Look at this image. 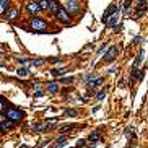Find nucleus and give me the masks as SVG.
<instances>
[{
	"mask_svg": "<svg viewBox=\"0 0 148 148\" xmlns=\"http://www.w3.org/2000/svg\"><path fill=\"white\" fill-rule=\"evenodd\" d=\"M68 93H72V88H64L62 90V94H68Z\"/></svg>",
	"mask_w": 148,
	"mask_h": 148,
	"instance_id": "nucleus-35",
	"label": "nucleus"
},
{
	"mask_svg": "<svg viewBox=\"0 0 148 148\" xmlns=\"http://www.w3.org/2000/svg\"><path fill=\"white\" fill-rule=\"evenodd\" d=\"M5 117L13 121L15 124H20L21 121L25 119V113L15 106H8V107H5Z\"/></svg>",
	"mask_w": 148,
	"mask_h": 148,
	"instance_id": "nucleus-2",
	"label": "nucleus"
},
{
	"mask_svg": "<svg viewBox=\"0 0 148 148\" xmlns=\"http://www.w3.org/2000/svg\"><path fill=\"white\" fill-rule=\"evenodd\" d=\"M28 26L33 33H47V29H49L47 21L44 18H39V16H33Z\"/></svg>",
	"mask_w": 148,
	"mask_h": 148,
	"instance_id": "nucleus-1",
	"label": "nucleus"
},
{
	"mask_svg": "<svg viewBox=\"0 0 148 148\" xmlns=\"http://www.w3.org/2000/svg\"><path fill=\"white\" fill-rule=\"evenodd\" d=\"M16 73H18V77H28V75H29V70H28L26 67H20V68L16 70Z\"/></svg>",
	"mask_w": 148,
	"mask_h": 148,
	"instance_id": "nucleus-23",
	"label": "nucleus"
},
{
	"mask_svg": "<svg viewBox=\"0 0 148 148\" xmlns=\"http://www.w3.org/2000/svg\"><path fill=\"white\" fill-rule=\"evenodd\" d=\"M119 31H122V23H119L117 28H116V33H119Z\"/></svg>",
	"mask_w": 148,
	"mask_h": 148,
	"instance_id": "nucleus-36",
	"label": "nucleus"
},
{
	"mask_svg": "<svg viewBox=\"0 0 148 148\" xmlns=\"http://www.w3.org/2000/svg\"><path fill=\"white\" fill-rule=\"evenodd\" d=\"M73 80H75V77H64V78H60V83L70 85V83H73Z\"/></svg>",
	"mask_w": 148,
	"mask_h": 148,
	"instance_id": "nucleus-27",
	"label": "nucleus"
},
{
	"mask_svg": "<svg viewBox=\"0 0 148 148\" xmlns=\"http://www.w3.org/2000/svg\"><path fill=\"white\" fill-rule=\"evenodd\" d=\"M83 147H86V140L80 138V140L77 142V145H75V148H83Z\"/></svg>",
	"mask_w": 148,
	"mask_h": 148,
	"instance_id": "nucleus-30",
	"label": "nucleus"
},
{
	"mask_svg": "<svg viewBox=\"0 0 148 148\" xmlns=\"http://www.w3.org/2000/svg\"><path fill=\"white\" fill-rule=\"evenodd\" d=\"M8 7H10V0H0V15H3Z\"/></svg>",
	"mask_w": 148,
	"mask_h": 148,
	"instance_id": "nucleus-19",
	"label": "nucleus"
},
{
	"mask_svg": "<svg viewBox=\"0 0 148 148\" xmlns=\"http://www.w3.org/2000/svg\"><path fill=\"white\" fill-rule=\"evenodd\" d=\"M119 56V47L117 46H111L107 51H104V56H102L101 62L102 64H111V62H114L116 59H117Z\"/></svg>",
	"mask_w": 148,
	"mask_h": 148,
	"instance_id": "nucleus-4",
	"label": "nucleus"
},
{
	"mask_svg": "<svg viewBox=\"0 0 148 148\" xmlns=\"http://www.w3.org/2000/svg\"><path fill=\"white\" fill-rule=\"evenodd\" d=\"M94 94H96V93H94V90H91V88H90V90H88V91L85 93V96H83V101H86V99H90V98H93V96H94Z\"/></svg>",
	"mask_w": 148,
	"mask_h": 148,
	"instance_id": "nucleus-28",
	"label": "nucleus"
},
{
	"mask_svg": "<svg viewBox=\"0 0 148 148\" xmlns=\"http://www.w3.org/2000/svg\"><path fill=\"white\" fill-rule=\"evenodd\" d=\"M25 10H26V13H28L29 16H36L39 11H41V8H39L38 0H29V2H26Z\"/></svg>",
	"mask_w": 148,
	"mask_h": 148,
	"instance_id": "nucleus-7",
	"label": "nucleus"
},
{
	"mask_svg": "<svg viewBox=\"0 0 148 148\" xmlns=\"http://www.w3.org/2000/svg\"><path fill=\"white\" fill-rule=\"evenodd\" d=\"M57 122H59V119L57 117L46 119V121H42V122L34 124V125H33V130H34V132H51Z\"/></svg>",
	"mask_w": 148,
	"mask_h": 148,
	"instance_id": "nucleus-3",
	"label": "nucleus"
},
{
	"mask_svg": "<svg viewBox=\"0 0 148 148\" xmlns=\"http://www.w3.org/2000/svg\"><path fill=\"white\" fill-rule=\"evenodd\" d=\"M102 83H104V77H98V78H93L91 82H88L86 86L91 88V90H94L96 86H99V85H102Z\"/></svg>",
	"mask_w": 148,
	"mask_h": 148,
	"instance_id": "nucleus-13",
	"label": "nucleus"
},
{
	"mask_svg": "<svg viewBox=\"0 0 148 148\" xmlns=\"http://www.w3.org/2000/svg\"><path fill=\"white\" fill-rule=\"evenodd\" d=\"M125 135H127L130 140H133V138H135V129H133V127H127V129H125Z\"/></svg>",
	"mask_w": 148,
	"mask_h": 148,
	"instance_id": "nucleus-24",
	"label": "nucleus"
},
{
	"mask_svg": "<svg viewBox=\"0 0 148 148\" xmlns=\"http://www.w3.org/2000/svg\"><path fill=\"white\" fill-rule=\"evenodd\" d=\"M0 125H2L3 132H5V130H11V129H15V125H16V124L13 122V121H10V119H5V121H3V122L0 124Z\"/></svg>",
	"mask_w": 148,
	"mask_h": 148,
	"instance_id": "nucleus-15",
	"label": "nucleus"
},
{
	"mask_svg": "<svg viewBox=\"0 0 148 148\" xmlns=\"http://www.w3.org/2000/svg\"><path fill=\"white\" fill-rule=\"evenodd\" d=\"M7 107V101L3 99V98H0V113H3Z\"/></svg>",
	"mask_w": 148,
	"mask_h": 148,
	"instance_id": "nucleus-31",
	"label": "nucleus"
},
{
	"mask_svg": "<svg viewBox=\"0 0 148 148\" xmlns=\"http://www.w3.org/2000/svg\"><path fill=\"white\" fill-rule=\"evenodd\" d=\"M106 47H107V42H104V44H101V47L96 51V54H102V51H106Z\"/></svg>",
	"mask_w": 148,
	"mask_h": 148,
	"instance_id": "nucleus-32",
	"label": "nucleus"
},
{
	"mask_svg": "<svg viewBox=\"0 0 148 148\" xmlns=\"http://www.w3.org/2000/svg\"><path fill=\"white\" fill-rule=\"evenodd\" d=\"M64 8H65L72 16H77V15L82 13V7H80V2H78V0H67Z\"/></svg>",
	"mask_w": 148,
	"mask_h": 148,
	"instance_id": "nucleus-6",
	"label": "nucleus"
},
{
	"mask_svg": "<svg viewBox=\"0 0 148 148\" xmlns=\"http://www.w3.org/2000/svg\"><path fill=\"white\" fill-rule=\"evenodd\" d=\"M33 96H34V98L44 96V90H42L41 85H34V93H33Z\"/></svg>",
	"mask_w": 148,
	"mask_h": 148,
	"instance_id": "nucleus-17",
	"label": "nucleus"
},
{
	"mask_svg": "<svg viewBox=\"0 0 148 148\" xmlns=\"http://www.w3.org/2000/svg\"><path fill=\"white\" fill-rule=\"evenodd\" d=\"M38 3H39V8H41V11L49 10V0H38Z\"/></svg>",
	"mask_w": 148,
	"mask_h": 148,
	"instance_id": "nucleus-21",
	"label": "nucleus"
},
{
	"mask_svg": "<svg viewBox=\"0 0 148 148\" xmlns=\"http://www.w3.org/2000/svg\"><path fill=\"white\" fill-rule=\"evenodd\" d=\"M106 23H107V26H116V25H117V13L111 16V18H109Z\"/></svg>",
	"mask_w": 148,
	"mask_h": 148,
	"instance_id": "nucleus-25",
	"label": "nucleus"
},
{
	"mask_svg": "<svg viewBox=\"0 0 148 148\" xmlns=\"http://www.w3.org/2000/svg\"><path fill=\"white\" fill-rule=\"evenodd\" d=\"M116 13H119V7L116 5V3H113V5H109L106 8V11H104V15H102V23H106L107 20H109V18H111V16L113 15H116Z\"/></svg>",
	"mask_w": 148,
	"mask_h": 148,
	"instance_id": "nucleus-9",
	"label": "nucleus"
},
{
	"mask_svg": "<svg viewBox=\"0 0 148 148\" xmlns=\"http://www.w3.org/2000/svg\"><path fill=\"white\" fill-rule=\"evenodd\" d=\"M7 21H16L18 20V16H20V8L18 7H8L7 11L3 13Z\"/></svg>",
	"mask_w": 148,
	"mask_h": 148,
	"instance_id": "nucleus-8",
	"label": "nucleus"
},
{
	"mask_svg": "<svg viewBox=\"0 0 148 148\" xmlns=\"http://www.w3.org/2000/svg\"><path fill=\"white\" fill-rule=\"evenodd\" d=\"M147 11H148V2H147V3H145V2H143V3H138V8H137V11H135L133 18L137 20V18H140V16L145 15Z\"/></svg>",
	"mask_w": 148,
	"mask_h": 148,
	"instance_id": "nucleus-11",
	"label": "nucleus"
},
{
	"mask_svg": "<svg viewBox=\"0 0 148 148\" xmlns=\"http://www.w3.org/2000/svg\"><path fill=\"white\" fill-rule=\"evenodd\" d=\"M94 96H96L98 101H102V99L106 98V88H104V90H99V93H96Z\"/></svg>",
	"mask_w": 148,
	"mask_h": 148,
	"instance_id": "nucleus-26",
	"label": "nucleus"
},
{
	"mask_svg": "<svg viewBox=\"0 0 148 148\" xmlns=\"http://www.w3.org/2000/svg\"><path fill=\"white\" fill-rule=\"evenodd\" d=\"M54 16L57 18V21H60L62 25H67V26L72 25V15L64 8V7H60V8L54 13Z\"/></svg>",
	"mask_w": 148,
	"mask_h": 148,
	"instance_id": "nucleus-5",
	"label": "nucleus"
},
{
	"mask_svg": "<svg viewBox=\"0 0 148 148\" xmlns=\"http://www.w3.org/2000/svg\"><path fill=\"white\" fill-rule=\"evenodd\" d=\"M142 78H143V70H138V68L132 67V72H130V82L135 83V82H138V80H142Z\"/></svg>",
	"mask_w": 148,
	"mask_h": 148,
	"instance_id": "nucleus-10",
	"label": "nucleus"
},
{
	"mask_svg": "<svg viewBox=\"0 0 148 148\" xmlns=\"http://www.w3.org/2000/svg\"><path fill=\"white\" fill-rule=\"evenodd\" d=\"M137 3H143V2H147V0H135Z\"/></svg>",
	"mask_w": 148,
	"mask_h": 148,
	"instance_id": "nucleus-38",
	"label": "nucleus"
},
{
	"mask_svg": "<svg viewBox=\"0 0 148 148\" xmlns=\"http://www.w3.org/2000/svg\"><path fill=\"white\" fill-rule=\"evenodd\" d=\"M88 142H91V143L101 142V130H93V132L88 135Z\"/></svg>",
	"mask_w": 148,
	"mask_h": 148,
	"instance_id": "nucleus-12",
	"label": "nucleus"
},
{
	"mask_svg": "<svg viewBox=\"0 0 148 148\" xmlns=\"http://www.w3.org/2000/svg\"><path fill=\"white\" fill-rule=\"evenodd\" d=\"M0 67H5V64H3V62H0Z\"/></svg>",
	"mask_w": 148,
	"mask_h": 148,
	"instance_id": "nucleus-40",
	"label": "nucleus"
},
{
	"mask_svg": "<svg viewBox=\"0 0 148 148\" xmlns=\"http://www.w3.org/2000/svg\"><path fill=\"white\" fill-rule=\"evenodd\" d=\"M20 148H28V147H26V145H21V147Z\"/></svg>",
	"mask_w": 148,
	"mask_h": 148,
	"instance_id": "nucleus-41",
	"label": "nucleus"
},
{
	"mask_svg": "<svg viewBox=\"0 0 148 148\" xmlns=\"http://www.w3.org/2000/svg\"><path fill=\"white\" fill-rule=\"evenodd\" d=\"M49 62H51V64H59V62H62V59H59V57H54V59H49Z\"/></svg>",
	"mask_w": 148,
	"mask_h": 148,
	"instance_id": "nucleus-34",
	"label": "nucleus"
},
{
	"mask_svg": "<svg viewBox=\"0 0 148 148\" xmlns=\"http://www.w3.org/2000/svg\"><path fill=\"white\" fill-rule=\"evenodd\" d=\"M5 114H2V113H0V124H2V122H3V121H5Z\"/></svg>",
	"mask_w": 148,
	"mask_h": 148,
	"instance_id": "nucleus-37",
	"label": "nucleus"
},
{
	"mask_svg": "<svg viewBox=\"0 0 148 148\" xmlns=\"http://www.w3.org/2000/svg\"><path fill=\"white\" fill-rule=\"evenodd\" d=\"M130 3H132V0H125V2H124V8H122V11H124V13H129Z\"/></svg>",
	"mask_w": 148,
	"mask_h": 148,
	"instance_id": "nucleus-29",
	"label": "nucleus"
},
{
	"mask_svg": "<svg viewBox=\"0 0 148 148\" xmlns=\"http://www.w3.org/2000/svg\"><path fill=\"white\" fill-rule=\"evenodd\" d=\"M142 60H143V51L140 49V51H138V54H137V57H135L133 67H135V68H138V67H140V64H142Z\"/></svg>",
	"mask_w": 148,
	"mask_h": 148,
	"instance_id": "nucleus-20",
	"label": "nucleus"
},
{
	"mask_svg": "<svg viewBox=\"0 0 148 148\" xmlns=\"http://www.w3.org/2000/svg\"><path fill=\"white\" fill-rule=\"evenodd\" d=\"M72 129H77V124H64V125H60L57 130L60 133H68V132H72Z\"/></svg>",
	"mask_w": 148,
	"mask_h": 148,
	"instance_id": "nucleus-14",
	"label": "nucleus"
},
{
	"mask_svg": "<svg viewBox=\"0 0 148 148\" xmlns=\"http://www.w3.org/2000/svg\"><path fill=\"white\" fill-rule=\"evenodd\" d=\"M64 117H78L77 109H65L64 111Z\"/></svg>",
	"mask_w": 148,
	"mask_h": 148,
	"instance_id": "nucleus-18",
	"label": "nucleus"
},
{
	"mask_svg": "<svg viewBox=\"0 0 148 148\" xmlns=\"http://www.w3.org/2000/svg\"><path fill=\"white\" fill-rule=\"evenodd\" d=\"M2 132H3V129H2V125H0V135H2Z\"/></svg>",
	"mask_w": 148,
	"mask_h": 148,
	"instance_id": "nucleus-39",
	"label": "nucleus"
},
{
	"mask_svg": "<svg viewBox=\"0 0 148 148\" xmlns=\"http://www.w3.org/2000/svg\"><path fill=\"white\" fill-rule=\"evenodd\" d=\"M142 36H135V38H133V41H132V44H140V42H142Z\"/></svg>",
	"mask_w": 148,
	"mask_h": 148,
	"instance_id": "nucleus-33",
	"label": "nucleus"
},
{
	"mask_svg": "<svg viewBox=\"0 0 148 148\" xmlns=\"http://www.w3.org/2000/svg\"><path fill=\"white\" fill-rule=\"evenodd\" d=\"M47 93H51V94H56V93H59V83H57V82L47 83Z\"/></svg>",
	"mask_w": 148,
	"mask_h": 148,
	"instance_id": "nucleus-16",
	"label": "nucleus"
},
{
	"mask_svg": "<svg viewBox=\"0 0 148 148\" xmlns=\"http://www.w3.org/2000/svg\"><path fill=\"white\" fill-rule=\"evenodd\" d=\"M65 72H67V68H52L51 75H52V77H59V75H64Z\"/></svg>",
	"mask_w": 148,
	"mask_h": 148,
	"instance_id": "nucleus-22",
	"label": "nucleus"
}]
</instances>
